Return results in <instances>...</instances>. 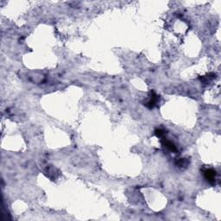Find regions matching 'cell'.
<instances>
[{"label": "cell", "instance_id": "cell-3", "mask_svg": "<svg viewBox=\"0 0 221 221\" xmlns=\"http://www.w3.org/2000/svg\"><path fill=\"white\" fill-rule=\"evenodd\" d=\"M163 145H164V147H165L166 149H167V150H168L169 151L175 152V151L177 150V149H176L175 145H174L172 142H170V141L165 140V141L163 142Z\"/></svg>", "mask_w": 221, "mask_h": 221}, {"label": "cell", "instance_id": "cell-2", "mask_svg": "<svg viewBox=\"0 0 221 221\" xmlns=\"http://www.w3.org/2000/svg\"><path fill=\"white\" fill-rule=\"evenodd\" d=\"M151 93H152V95H151V97H150L149 102L146 104V106H147L149 108H153V107L156 105V103H157V101H158V96H157L154 92H152Z\"/></svg>", "mask_w": 221, "mask_h": 221}, {"label": "cell", "instance_id": "cell-5", "mask_svg": "<svg viewBox=\"0 0 221 221\" xmlns=\"http://www.w3.org/2000/svg\"><path fill=\"white\" fill-rule=\"evenodd\" d=\"M177 165L181 166V167H185L187 165V162L186 159H180L177 163Z\"/></svg>", "mask_w": 221, "mask_h": 221}, {"label": "cell", "instance_id": "cell-1", "mask_svg": "<svg viewBox=\"0 0 221 221\" xmlns=\"http://www.w3.org/2000/svg\"><path fill=\"white\" fill-rule=\"evenodd\" d=\"M204 175L206 180L210 182L211 184H214L215 183V180H216V172L213 169H206L204 171Z\"/></svg>", "mask_w": 221, "mask_h": 221}, {"label": "cell", "instance_id": "cell-4", "mask_svg": "<svg viewBox=\"0 0 221 221\" xmlns=\"http://www.w3.org/2000/svg\"><path fill=\"white\" fill-rule=\"evenodd\" d=\"M164 134H165V131H164V130H161V129L156 130V135L158 137H163L164 136Z\"/></svg>", "mask_w": 221, "mask_h": 221}]
</instances>
